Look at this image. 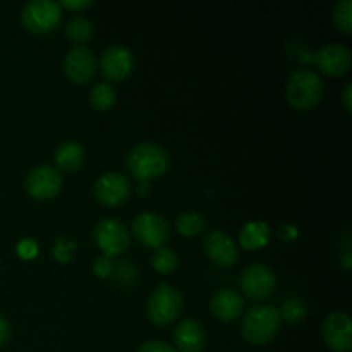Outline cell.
I'll use <instances>...</instances> for the list:
<instances>
[{
	"label": "cell",
	"instance_id": "cell-35",
	"mask_svg": "<svg viewBox=\"0 0 352 352\" xmlns=\"http://www.w3.org/2000/svg\"><path fill=\"white\" fill-rule=\"evenodd\" d=\"M352 256H351V251H346V254H344L342 256V267L346 268V270H351V267H352Z\"/></svg>",
	"mask_w": 352,
	"mask_h": 352
},
{
	"label": "cell",
	"instance_id": "cell-11",
	"mask_svg": "<svg viewBox=\"0 0 352 352\" xmlns=\"http://www.w3.org/2000/svg\"><path fill=\"white\" fill-rule=\"evenodd\" d=\"M322 337L332 351L349 352L352 349L351 316L344 311L330 313L323 322Z\"/></svg>",
	"mask_w": 352,
	"mask_h": 352
},
{
	"label": "cell",
	"instance_id": "cell-30",
	"mask_svg": "<svg viewBox=\"0 0 352 352\" xmlns=\"http://www.w3.org/2000/svg\"><path fill=\"white\" fill-rule=\"evenodd\" d=\"M60 7H65V9H72V10H82L88 9L91 6V0H62Z\"/></svg>",
	"mask_w": 352,
	"mask_h": 352
},
{
	"label": "cell",
	"instance_id": "cell-23",
	"mask_svg": "<svg viewBox=\"0 0 352 352\" xmlns=\"http://www.w3.org/2000/svg\"><path fill=\"white\" fill-rule=\"evenodd\" d=\"M151 265H153L155 270L162 275H168L172 272H175V268L179 267V258L172 248L162 246L158 250H155L153 258H151Z\"/></svg>",
	"mask_w": 352,
	"mask_h": 352
},
{
	"label": "cell",
	"instance_id": "cell-32",
	"mask_svg": "<svg viewBox=\"0 0 352 352\" xmlns=\"http://www.w3.org/2000/svg\"><path fill=\"white\" fill-rule=\"evenodd\" d=\"M10 336V325L9 322H7L6 318H3L2 315H0V347L6 344V340L9 339Z\"/></svg>",
	"mask_w": 352,
	"mask_h": 352
},
{
	"label": "cell",
	"instance_id": "cell-21",
	"mask_svg": "<svg viewBox=\"0 0 352 352\" xmlns=\"http://www.w3.org/2000/svg\"><path fill=\"white\" fill-rule=\"evenodd\" d=\"M175 227H177L179 234L186 237H195L205 232L206 220L201 213L198 212H184L177 217L175 220Z\"/></svg>",
	"mask_w": 352,
	"mask_h": 352
},
{
	"label": "cell",
	"instance_id": "cell-15",
	"mask_svg": "<svg viewBox=\"0 0 352 352\" xmlns=\"http://www.w3.org/2000/svg\"><path fill=\"white\" fill-rule=\"evenodd\" d=\"M134 57L129 48L122 45H112L105 48L100 57V71L109 81H122L133 71Z\"/></svg>",
	"mask_w": 352,
	"mask_h": 352
},
{
	"label": "cell",
	"instance_id": "cell-10",
	"mask_svg": "<svg viewBox=\"0 0 352 352\" xmlns=\"http://www.w3.org/2000/svg\"><path fill=\"white\" fill-rule=\"evenodd\" d=\"M133 191L129 177L122 172H107L95 182V198L103 206H119L126 201Z\"/></svg>",
	"mask_w": 352,
	"mask_h": 352
},
{
	"label": "cell",
	"instance_id": "cell-16",
	"mask_svg": "<svg viewBox=\"0 0 352 352\" xmlns=\"http://www.w3.org/2000/svg\"><path fill=\"white\" fill-rule=\"evenodd\" d=\"M174 342L181 352H201L206 342V333L196 318H184L174 330Z\"/></svg>",
	"mask_w": 352,
	"mask_h": 352
},
{
	"label": "cell",
	"instance_id": "cell-13",
	"mask_svg": "<svg viewBox=\"0 0 352 352\" xmlns=\"http://www.w3.org/2000/svg\"><path fill=\"white\" fill-rule=\"evenodd\" d=\"M203 246H205L206 256L220 268L232 267L239 260V250H237L236 243L223 230H210L205 236Z\"/></svg>",
	"mask_w": 352,
	"mask_h": 352
},
{
	"label": "cell",
	"instance_id": "cell-33",
	"mask_svg": "<svg viewBox=\"0 0 352 352\" xmlns=\"http://www.w3.org/2000/svg\"><path fill=\"white\" fill-rule=\"evenodd\" d=\"M352 85H346V88H344V91H342V103H344V107H346V110L347 112H351V109H352Z\"/></svg>",
	"mask_w": 352,
	"mask_h": 352
},
{
	"label": "cell",
	"instance_id": "cell-9",
	"mask_svg": "<svg viewBox=\"0 0 352 352\" xmlns=\"http://www.w3.org/2000/svg\"><path fill=\"white\" fill-rule=\"evenodd\" d=\"M239 285L244 296L254 299V301H261V299H268L270 296H274L275 289H277V277L267 265L253 263L243 270Z\"/></svg>",
	"mask_w": 352,
	"mask_h": 352
},
{
	"label": "cell",
	"instance_id": "cell-27",
	"mask_svg": "<svg viewBox=\"0 0 352 352\" xmlns=\"http://www.w3.org/2000/svg\"><path fill=\"white\" fill-rule=\"evenodd\" d=\"M74 248H76L74 243H67V241L60 237L54 248V256L57 258L60 263H67V261L71 260V251L74 250Z\"/></svg>",
	"mask_w": 352,
	"mask_h": 352
},
{
	"label": "cell",
	"instance_id": "cell-12",
	"mask_svg": "<svg viewBox=\"0 0 352 352\" xmlns=\"http://www.w3.org/2000/svg\"><path fill=\"white\" fill-rule=\"evenodd\" d=\"M96 65H98V62H96V57L91 48H88L86 45H78V47L69 50L67 55H65L64 74L72 82L85 85V82H88L95 76Z\"/></svg>",
	"mask_w": 352,
	"mask_h": 352
},
{
	"label": "cell",
	"instance_id": "cell-34",
	"mask_svg": "<svg viewBox=\"0 0 352 352\" xmlns=\"http://www.w3.org/2000/svg\"><path fill=\"white\" fill-rule=\"evenodd\" d=\"M148 191H150V182L138 181V192H140V195H146Z\"/></svg>",
	"mask_w": 352,
	"mask_h": 352
},
{
	"label": "cell",
	"instance_id": "cell-17",
	"mask_svg": "<svg viewBox=\"0 0 352 352\" xmlns=\"http://www.w3.org/2000/svg\"><path fill=\"white\" fill-rule=\"evenodd\" d=\"M210 309L213 316L220 322H234L241 316L244 309V299L234 289H220L212 296Z\"/></svg>",
	"mask_w": 352,
	"mask_h": 352
},
{
	"label": "cell",
	"instance_id": "cell-14",
	"mask_svg": "<svg viewBox=\"0 0 352 352\" xmlns=\"http://www.w3.org/2000/svg\"><path fill=\"white\" fill-rule=\"evenodd\" d=\"M316 67L327 76H342L351 69L352 54L342 43H327L315 54Z\"/></svg>",
	"mask_w": 352,
	"mask_h": 352
},
{
	"label": "cell",
	"instance_id": "cell-8",
	"mask_svg": "<svg viewBox=\"0 0 352 352\" xmlns=\"http://www.w3.org/2000/svg\"><path fill=\"white\" fill-rule=\"evenodd\" d=\"M64 179L60 170L54 165H36L28 172L24 179V188L30 192V196L36 199H50L60 192Z\"/></svg>",
	"mask_w": 352,
	"mask_h": 352
},
{
	"label": "cell",
	"instance_id": "cell-3",
	"mask_svg": "<svg viewBox=\"0 0 352 352\" xmlns=\"http://www.w3.org/2000/svg\"><path fill=\"white\" fill-rule=\"evenodd\" d=\"M323 91L322 78L311 69H298L287 81V100L298 110L315 109L322 102Z\"/></svg>",
	"mask_w": 352,
	"mask_h": 352
},
{
	"label": "cell",
	"instance_id": "cell-26",
	"mask_svg": "<svg viewBox=\"0 0 352 352\" xmlns=\"http://www.w3.org/2000/svg\"><path fill=\"white\" fill-rule=\"evenodd\" d=\"M93 272H95L96 277L109 278V277H112L113 272H116V265H113L112 258L102 254V256L96 258L95 263H93Z\"/></svg>",
	"mask_w": 352,
	"mask_h": 352
},
{
	"label": "cell",
	"instance_id": "cell-7",
	"mask_svg": "<svg viewBox=\"0 0 352 352\" xmlns=\"http://www.w3.org/2000/svg\"><path fill=\"white\" fill-rule=\"evenodd\" d=\"M96 244L109 258L119 256L129 248L131 236L126 226L117 219H102L93 230Z\"/></svg>",
	"mask_w": 352,
	"mask_h": 352
},
{
	"label": "cell",
	"instance_id": "cell-6",
	"mask_svg": "<svg viewBox=\"0 0 352 352\" xmlns=\"http://www.w3.org/2000/svg\"><path fill=\"white\" fill-rule=\"evenodd\" d=\"M133 236L141 246L158 250L170 236V226L160 213L143 212L133 220Z\"/></svg>",
	"mask_w": 352,
	"mask_h": 352
},
{
	"label": "cell",
	"instance_id": "cell-29",
	"mask_svg": "<svg viewBox=\"0 0 352 352\" xmlns=\"http://www.w3.org/2000/svg\"><path fill=\"white\" fill-rule=\"evenodd\" d=\"M138 352H177V349L162 340H148V342L141 344Z\"/></svg>",
	"mask_w": 352,
	"mask_h": 352
},
{
	"label": "cell",
	"instance_id": "cell-19",
	"mask_svg": "<svg viewBox=\"0 0 352 352\" xmlns=\"http://www.w3.org/2000/svg\"><path fill=\"white\" fill-rule=\"evenodd\" d=\"M272 236L270 226L267 222H248L239 232V243L246 250H261L268 244Z\"/></svg>",
	"mask_w": 352,
	"mask_h": 352
},
{
	"label": "cell",
	"instance_id": "cell-1",
	"mask_svg": "<svg viewBox=\"0 0 352 352\" xmlns=\"http://www.w3.org/2000/svg\"><path fill=\"white\" fill-rule=\"evenodd\" d=\"M127 168L129 174L138 181L150 182L165 174L168 167V153L164 146L157 143H138L127 153Z\"/></svg>",
	"mask_w": 352,
	"mask_h": 352
},
{
	"label": "cell",
	"instance_id": "cell-31",
	"mask_svg": "<svg viewBox=\"0 0 352 352\" xmlns=\"http://www.w3.org/2000/svg\"><path fill=\"white\" fill-rule=\"evenodd\" d=\"M278 236L284 241H292L298 237V229H296L294 226H282L280 229H278Z\"/></svg>",
	"mask_w": 352,
	"mask_h": 352
},
{
	"label": "cell",
	"instance_id": "cell-22",
	"mask_svg": "<svg viewBox=\"0 0 352 352\" xmlns=\"http://www.w3.org/2000/svg\"><path fill=\"white\" fill-rule=\"evenodd\" d=\"M117 93L110 82H96L89 91V102L96 110H109L116 103Z\"/></svg>",
	"mask_w": 352,
	"mask_h": 352
},
{
	"label": "cell",
	"instance_id": "cell-4",
	"mask_svg": "<svg viewBox=\"0 0 352 352\" xmlns=\"http://www.w3.org/2000/svg\"><path fill=\"white\" fill-rule=\"evenodd\" d=\"M182 306H184V299L181 292L174 285L160 284L148 299L146 315L155 325L165 327L179 318Z\"/></svg>",
	"mask_w": 352,
	"mask_h": 352
},
{
	"label": "cell",
	"instance_id": "cell-28",
	"mask_svg": "<svg viewBox=\"0 0 352 352\" xmlns=\"http://www.w3.org/2000/svg\"><path fill=\"white\" fill-rule=\"evenodd\" d=\"M17 254L24 260H31L38 254V244L33 239H23L17 244Z\"/></svg>",
	"mask_w": 352,
	"mask_h": 352
},
{
	"label": "cell",
	"instance_id": "cell-25",
	"mask_svg": "<svg viewBox=\"0 0 352 352\" xmlns=\"http://www.w3.org/2000/svg\"><path fill=\"white\" fill-rule=\"evenodd\" d=\"M333 23L344 33L352 31V2L351 0H339L333 6Z\"/></svg>",
	"mask_w": 352,
	"mask_h": 352
},
{
	"label": "cell",
	"instance_id": "cell-20",
	"mask_svg": "<svg viewBox=\"0 0 352 352\" xmlns=\"http://www.w3.org/2000/svg\"><path fill=\"white\" fill-rule=\"evenodd\" d=\"M93 34V24L88 17L81 16V14H76L65 24V36L69 38V41L78 47V45H85L86 41L91 38Z\"/></svg>",
	"mask_w": 352,
	"mask_h": 352
},
{
	"label": "cell",
	"instance_id": "cell-24",
	"mask_svg": "<svg viewBox=\"0 0 352 352\" xmlns=\"http://www.w3.org/2000/svg\"><path fill=\"white\" fill-rule=\"evenodd\" d=\"M278 315H280V320H285L287 323H301L302 320L308 315V306L302 299L299 298H289L287 301L282 305V308L278 309Z\"/></svg>",
	"mask_w": 352,
	"mask_h": 352
},
{
	"label": "cell",
	"instance_id": "cell-18",
	"mask_svg": "<svg viewBox=\"0 0 352 352\" xmlns=\"http://www.w3.org/2000/svg\"><path fill=\"white\" fill-rule=\"evenodd\" d=\"M54 160L58 170H76L85 162V148L78 141H64L55 148Z\"/></svg>",
	"mask_w": 352,
	"mask_h": 352
},
{
	"label": "cell",
	"instance_id": "cell-2",
	"mask_svg": "<svg viewBox=\"0 0 352 352\" xmlns=\"http://www.w3.org/2000/svg\"><path fill=\"white\" fill-rule=\"evenodd\" d=\"M280 322V315L275 306H253L243 318L241 333L253 346H267L277 337Z\"/></svg>",
	"mask_w": 352,
	"mask_h": 352
},
{
	"label": "cell",
	"instance_id": "cell-5",
	"mask_svg": "<svg viewBox=\"0 0 352 352\" xmlns=\"http://www.w3.org/2000/svg\"><path fill=\"white\" fill-rule=\"evenodd\" d=\"M60 19L62 7L55 0H30L21 9V23L31 33H50L58 26Z\"/></svg>",
	"mask_w": 352,
	"mask_h": 352
}]
</instances>
